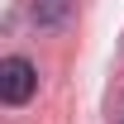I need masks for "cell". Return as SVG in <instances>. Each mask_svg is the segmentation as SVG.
I'll list each match as a JSON object with an SVG mask.
<instances>
[{
    "instance_id": "cell-2",
    "label": "cell",
    "mask_w": 124,
    "mask_h": 124,
    "mask_svg": "<svg viewBox=\"0 0 124 124\" xmlns=\"http://www.w3.org/2000/svg\"><path fill=\"white\" fill-rule=\"evenodd\" d=\"M72 15V0H33V24L38 29H57Z\"/></svg>"
},
{
    "instance_id": "cell-1",
    "label": "cell",
    "mask_w": 124,
    "mask_h": 124,
    "mask_svg": "<svg viewBox=\"0 0 124 124\" xmlns=\"http://www.w3.org/2000/svg\"><path fill=\"white\" fill-rule=\"evenodd\" d=\"M33 91H38V72H33L29 57H5L0 62V100L5 105H24Z\"/></svg>"
}]
</instances>
